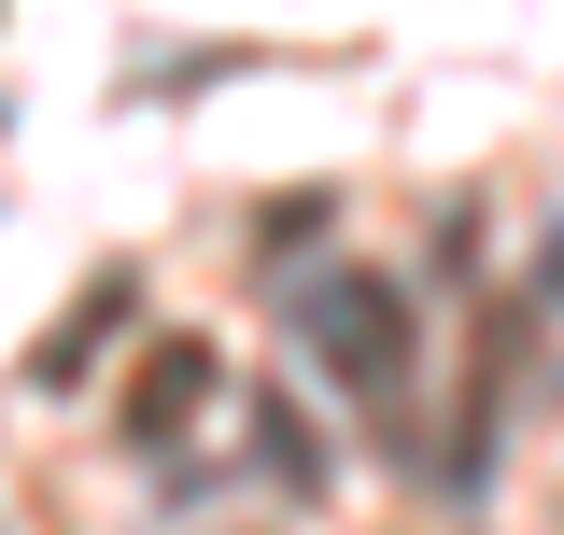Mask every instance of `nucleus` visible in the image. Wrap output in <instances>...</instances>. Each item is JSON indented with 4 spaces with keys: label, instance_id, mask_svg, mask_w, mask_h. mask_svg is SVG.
<instances>
[{
    "label": "nucleus",
    "instance_id": "nucleus-1",
    "mask_svg": "<svg viewBox=\"0 0 564 535\" xmlns=\"http://www.w3.org/2000/svg\"><path fill=\"white\" fill-rule=\"evenodd\" d=\"M282 338L339 381L352 408H410V296H395V268H296L282 282Z\"/></svg>",
    "mask_w": 564,
    "mask_h": 535
},
{
    "label": "nucleus",
    "instance_id": "nucleus-2",
    "mask_svg": "<svg viewBox=\"0 0 564 535\" xmlns=\"http://www.w3.org/2000/svg\"><path fill=\"white\" fill-rule=\"evenodd\" d=\"M198 395H212V352H198V338H170V352H141L128 437H170V423H198Z\"/></svg>",
    "mask_w": 564,
    "mask_h": 535
},
{
    "label": "nucleus",
    "instance_id": "nucleus-3",
    "mask_svg": "<svg viewBox=\"0 0 564 535\" xmlns=\"http://www.w3.org/2000/svg\"><path fill=\"white\" fill-rule=\"evenodd\" d=\"M113 325H128V282H99V296H85V310H70L57 338H43V395H57V381H70V367H85V352H99Z\"/></svg>",
    "mask_w": 564,
    "mask_h": 535
},
{
    "label": "nucleus",
    "instance_id": "nucleus-4",
    "mask_svg": "<svg viewBox=\"0 0 564 535\" xmlns=\"http://www.w3.org/2000/svg\"><path fill=\"white\" fill-rule=\"evenodd\" d=\"M254 451H269V479H282V493H325V437H311L282 395H269V423H254Z\"/></svg>",
    "mask_w": 564,
    "mask_h": 535
},
{
    "label": "nucleus",
    "instance_id": "nucleus-5",
    "mask_svg": "<svg viewBox=\"0 0 564 535\" xmlns=\"http://www.w3.org/2000/svg\"><path fill=\"white\" fill-rule=\"evenodd\" d=\"M536 282H551V296H564V240H551V268H536Z\"/></svg>",
    "mask_w": 564,
    "mask_h": 535
}]
</instances>
